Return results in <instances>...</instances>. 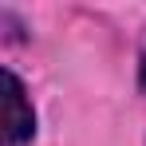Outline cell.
<instances>
[{
    "label": "cell",
    "instance_id": "6da1fadb",
    "mask_svg": "<svg viewBox=\"0 0 146 146\" xmlns=\"http://www.w3.org/2000/svg\"><path fill=\"white\" fill-rule=\"evenodd\" d=\"M36 134V111L24 95V83L16 79V71H4V142L24 146Z\"/></svg>",
    "mask_w": 146,
    "mask_h": 146
},
{
    "label": "cell",
    "instance_id": "7a4b0ae2",
    "mask_svg": "<svg viewBox=\"0 0 146 146\" xmlns=\"http://www.w3.org/2000/svg\"><path fill=\"white\" fill-rule=\"evenodd\" d=\"M138 83H142V91H146V55H142V67H138Z\"/></svg>",
    "mask_w": 146,
    "mask_h": 146
}]
</instances>
